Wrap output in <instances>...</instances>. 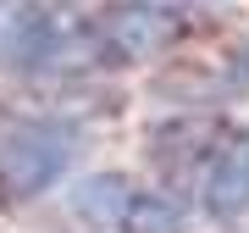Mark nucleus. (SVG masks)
Segmentation results:
<instances>
[{
	"label": "nucleus",
	"mask_w": 249,
	"mask_h": 233,
	"mask_svg": "<svg viewBox=\"0 0 249 233\" xmlns=\"http://www.w3.org/2000/svg\"><path fill=\"white\" fill-rule=\"evenodd\" d=\"M188 34V11L166 6V0H116V6L83 17V50L89 61L127 67V61H150V56L172 50Z\"/></svg>",
	"instance_id": "obj_2"
},
{
	"label": "nucleus",
	"mask_w": 249,
	"mask_h": 233,
	"mask_svg": "<svg viewBox=\"0 0 249 233\" xmlns=\"http://www.w3.org/2000/svg\"><path fill=\"white\" fill-rule=\"evenodd\" d=\"M72 211L89 228H116V233H188V211L172 194L139 189V183L116 178V172H100V178L78 183Z\"/></svg>",
	"instance_id": "obj_3"
},
{
	"label": "nucleus",
	"mask_w": 249,
	"mask_h": 233,
	"mask_svg": "<svg viewBox=\"0 0 249 233\" xmlns=\"http://www.w3.org/2000/svg\"><path fill=\"white\" fill-rule=\"evenodd\" d=\"M78 155V128L45 111H0V194L34 200L61 183Z\"/></svg>",
	"instance_id": "obj_1"
},
{
	"label": "nucleus",
	"mask_w": 249,
	"mask_h": 233,
	"mask_svg": "<svg viewBox=\"0 0 249 233\" xmlns=\"http://www.w3.org/2000/svg\"><path fill=\"white\" fill-rule=\"evenodd\" d=\"M199 200L216 216L249 211V139H211V150L199 155Z\"/></svg>",
	"instance_id": "obj_4"
}]
</instances>
